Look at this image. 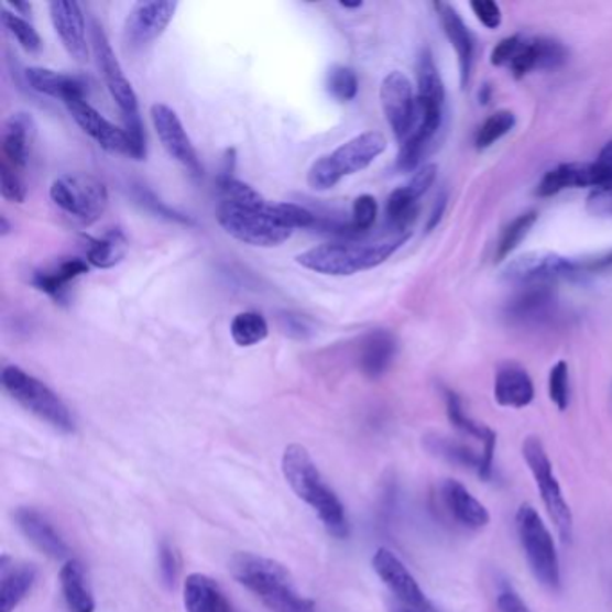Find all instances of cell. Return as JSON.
Segmentation results:
<instances>
[{"instance_id":"1","label":"cell","mask_w":612,"mask_h":612,"mask_svg":"<svg viewBox=\"0 0 612 612\" xmlns=\"http://www.w3.org/2000/svg\"><path fill=\"white\" fill-rule=\"evenodd\" d=\"M216 218L221 229L241 243L259 249H275L286 243L297 229H315L316 216L297 204H270L253 207L219 201Z\"/></svg>"},{"instance_id":"2","label":"cell","mask_w":612,"mask_h":612,"mask_svg":"<svg viewBox=\"0 0 612 612\" xmlns=\"http://www.w3.org/2000/svg\"><path fill=\"white\" fill-rule=\"evenodd\" d=\"M282 474L286 478L287 485L292 487V491L316 512L327 534L336 539L349 537L350 525L346 506L331 487L327 485L306 447L292 444L284 449Z\"/></svg>"},{"instance_id":"3","label":"cell","mask_w":612,"mask_h":612,"mask_svg":"<svg viewBox=\"0 0 612 612\" xmlns=\"http://www.w3.org/2000/svg\"><path fill=\"white\" fill-rule=\"evenodd\" d=\"M230 573L272 612H315V602L304 597L292 575L277 560L239 551L229 564Z\"/></svg>"},{"instance_id":"4","label":"cell","mask_w":612,"mask_h":612,"mask_svg":"<svg viewBox=\"0 0 612 612\" xmlns=\"http://www.w3.org/2000/svg\"><path fill=\"white\" fill-rule=\"evenodd\" d=\"M409 239V233L392 236L375 243H326L297 255V263L306 270L329 275L349 277L356 273L380 266L392 258Z\"/></svg>"},{"instance_id":"5","label":"cell","mask_w":612,"mask_h":612,"mask_svg":"<svg viewBox=\"0 0 612 612\" xmlns=\"http://www.w3.org/2000/svg\"><path fill=\"white\" fill-rule=\"evenodd\" d=\"M386 150V139L380 132H364L336 147L331 155L313 162L307 173V184L315 190H329L341 178L367 170Z\"/></svg>"},{"instance_id":"6","label":"cell","mask_w":612,"mask_h":612,"mask_svg":"<svg viewBox=\"0 0 612 612\" xmlns=\"http://www.w3.org/2000/svg\"><path fill=\"white\" fill-rule=\"evenodd\" d=\"M2 386L6 394L15 398L22 408L53 426L56 431L65 435L76 431V420L67 404L54 394L47 384L28 374L17 364H8L2 370Z\"/></svg>"},{"instance_id":"7","label":"cell","mask_w":612,"mask_h":612,"mask_svg":"<svg viewBox=\"0 0 612 612\" xmlns=\"http://www.w3.org/2000/svg\"><path fill=\"white\" fill-rule=\"evenodd\" d=\"M515 528L535 580L545 588L557 591L560 588L559 554L539 512L532 505H521L515 514Z\"/></svg>"},{"instance_id":"8","label":"cell","mask_w":612,"mask_h":612,"mask_svg":"<svg viewBox=\"0 0 612 612\" xmlns=\"http://www.w3.org/2000/svg\"><path fill=\"white\" fill-rule=\"evenodd\" d=\"M50 195L53 204L81 227L96 223L108 209L107 185L87 173L59 176L51 184Z\"/></svg>"},{"instance_id":"9","label":"cell","mask_w":612,"mask_h":612,"mask_svg":"<svg viewBox=\"0 0 612 612\" xmlns=\"http://www.w3.org/2000/svg\"><path fill=\"white\" fill-rule=\"evenodd\" d=\"M523 457L534 477L535 485L539 489L540 500L545 503L549 520L554 521L562 543L569 545L573 540V514H571L568 501L564 498L559 480L555 477L554 466H551V460H549L545 444L540 442V438H526L523 442Z\"/></svg>"},{"instance_id":"10","label":"cell","mask_w":612,"mask_h":612,"mask_svg":"<svg viewBox=\"0 0 612 612\" xmlns=\"http://www.w3.org/2000/svg\"><path fill=\"white\" fill-rule=\"evenodd\" d=\"M417 85V124L414 132L431 142L442 127L446 90L429 50L418 54Z\"/></svg>"},{"instance_id":"11","label":"cell","mask_w":612,"mask_h":612,"mask_svg":"<svg viewBox=\"0 0 612 612\" xmlns=\"http://www.w3.org/2000/svg\"><path fill=\"white\" fill-rule=\"evenodd\" d=\"M150 116L156 135H159V141L167 151V155L175 159L181 166H184L190 176L201 178L204 176V164L199 161L198 151L190 141V136L185 132L181 117L176 116L173 108L162 105V102H156L151 107Z\"/></svg>"},{"instance_id":"12","label":"cell","mask_w":612,"mask_h":612,"mask_svg":"<svg viewBox=\"0 0 612 612\" xmlns=\"http://www.w3.org/2000/svg\"><path fill=\"white\" fill-rule=\"evenodd\" d=\"M90 34H92L94 58H96V64L101 70L108 92L117 102L122 117L139 116L135 90L124 76V70H122L121 64H119V59L113 53L112 45L108 42L107 33L102 31L101 25L96 20L92 22Z\"/></svg>"},{"instance_id":"13","label":"cell","mask_w":612,"mask_h":612,"mask_svg":"<svg viewBox=\"0 0 612 612\" xmlns=\"http://www.w3.org/2000/svg\"><path fill=\"white\" fill-rule=\"evenodd\" d=\"M381 107L398 142L408 139L417 124V96L409 79L394 70L383 79L380 90Z\"/></svg>"},{"instance_id":"14","label":"cell","mask_w":612,"mask_h":612,"mask_svg":"<svg viewBox=\"0 0 612 612\" xmlns=\"http://www.w3.org/2000/svg\"><path fill=\"white\" fill-rule=\"evenodd\" d=\"M65 107H67L68 113L73 116L74 121L78 122V127L88 136H92L94 141L98 142L102 150L141 161L127 130L124 128H117L116 124L105 119L87 101V98L70 99V101L65 102Z\"/></svg>"},{"instance_id":"15","label":"cell","mask_w":612,"mask_h":612,"mask_svg":"<svg viewBox=\"0 0 612 612\" xmlns=\"http://www.w3.org/2000/svg\"><path fill=\"white\" fill-rule=\"evenodd\" d=\"M372 568L383 580L384 586L397 598L398 603L415 609V611L438 612L429 602L428 597L424 594L414 575L409 573L408 568L394 551H390L389 548L378 549L372 559Z\"/></svg>"},{"instance_id":"16","label":"cell","mask_w":612,"mask_h":612,"mask_svg":"<svg viewBox=\"0 0 612 612\" xmlns=\"http://www.w3.org/2000/svg\"><path fill=\"white\" fill-rule=\"evenodd\" d=\"M582 272V263L554 252H532L512 261L505 267L506 281L514 284H548L549 281L569 277Z\"/></svg>"},{"instance_id":"17","label":"cell","mask_w":612,"mask_h":612,"mask_svg":"<svg viewBox=\"0 0 612 612\" xmlns=\"http://www.w3.org/2000/svg\"><path fill=\"white\" fill-rule=\"evenodd\" d=\"M176 10L178 2H136L124 24L128 47L144 50L146 45L153 44L167 30Z\"/></svg>"},{"instance_id":"18","label":"cell","mask_w":612,"mask_h":612,"mask_svg":"<svg viewBox=\"0 0 612 612\" xmlns=\"http://www.w3.org/2000/svg\"><path fill=\"white\" fill-rule=\"evenodd\" d=\"M50 15L65 51L76 62L85 64L88 59L87 20L81 6L74 0H54L50 4Z\"/></svg>"},{"instance_id":"19","label":"cell","mask_w":612,"mask_h":612,"mask_svg":"<svg viewBox=\"0 0 612 612\" xmlns=\"http://www.w3.org/2000/svg\"><path fill=\"white\" fill-rule=\"evenodd\" d=\"M446 397V412L449 423L469 437L478 438L481 442V466L478 477L483 481H491L494 474V452H496L498 437L491 428L477 423L469 417L463 409L462 398L458 397L452 390H444Z\"/></svg>"},{"instance_id":"20","label":"cell","mask_w":612,"mask_h":612,"mask_svg":"<svg viewBox=\"0 0 612 612\" xmlns=\"http://www.w3.org/2000/svg\"><path fill=\"white\" fill-rule=\"evenodd\" d=\"M15 523L25 539L30 540L31 545L40 549L42 554L47 555L50 559L68 560L70 548L64 537L36 509H31V506L17 509Z\"/></svg>"},{"instance_id":"21","label":"cell","mask_w":612,"mask_h":612,"mask_svg":"<svg viewBox=\"0 0 612 612\" xmlns=\"http://www.w3.org/2000/svg\"><path fill=\"white\" fill-rule=\"evenodd\" d=\"M36 135V122L31 113H11L2 124L0 146H2V161L15 170H24L30 162L31 146Z\"/></svg>"},{"instance_id":"22","label":"cell","mask_w":612,"mask_h":612,"mask_svg":"<svg viewBox=\"0 0 612 612\" xmlns=\"http://www.w3.org/2000/svg\"><path fill=\"white\" fill-rule=\"evenodd\" d=\"M440 498L452 520L463 528L481 529L491 523V514L485 505H481L471 492L457 480H444L440 485Z\"/></svg>"},{"instance_id":"23","label":"cell","mask_w":612,"mask_h":612,"mask_svg":"<svg viewBox=\"0 0 612 612\" xmlns=\"http://www.w3.org/2000/svg\"><path fill=\"white\" fill-rule=\"evenodd\" d=\"M397 354V338L386 329H375L363 336L358 363L364 378L380 380L394 363Z\"/></svg>"},{"instance_id":"24","label":"cell","mask_w":612,"mask_h":612,"mask_svg":"<svg viewBox=\"0 0 612 612\" xmlns=\"http://www.w3.org/2000/svg\"><path fill=\"white\" fill-rule=\"evenodd\" d=\"M433 6L437 10L438 19L442 22L444 33L457 51L460 84H462V88H466L471 78L472 62H474V39H472L471 31L467 30V25L463 24L462 17L458 15V11L451 4L435 2Z\"/></svg>"},{"instance_id":"25","label":"cell","mask_w":612,"mask_h":612,"mask_svg":"<svg viewBox=\"0 0 612 612\" xmlns=\"http://www.w3.org/2000/svg\"><path fill=\"white\" fill-rule=\"evenodd\" d=\"M25 81L33 88L34 92L44 94L59 101L85 98L88 85L84 78L73 74L56 73L51 68L30 67L25 70Z\"/></svg>"},{"instance_id":"26","label":"cell","mask_w":612,"mask_h":612,"mask_svg":"<svg viewBox=\"0 0 612 612\" xmlns=\"http://www.w3.org/2000/svg\"><path fill=\"white\" fill-rule=\"evenodd\" d=\"M555 293L548 284H534L512 298L506 316L517 324H539L555 312Z\"/></svg>"},{"instance_id":"27","label":"cell","mask_w":612,"mask_h":612,"mask_svg":"<svg viewBox=\"0 0 612 612\" xmlns=\"http://www.w3.org/2000/svg\"><path fill=\"white\" fill-rule=\"evenodd\" d=\"M8 557L0 560V611L13 612L33 589L39 571L31 564H10Z\"/></svg>"},{"instance_id":"28","label":"cell","mask_w":612,"mask_h":612,"mask_svg":"<svg viewBox=\"0 0 612 612\" xmlns=\"http://www.w3.org/2000/svg\"><path fill=\"white\" fill-rule=\"evenodd\" d=\"M88 263L81 258L65 259L56 266L50 270H39L33 273L31 284H33L39 292L50 295L53 300L65 304L68 295V284L76 281V278L87 275Z\"/></svg>"},{"instance_id":"29","label":"cell","mask_w":612,"mask_h":612,"mask_svg":"<svg viewBox=\"0 0 612 612\" xmlns=\"http://www.w3.org/2000/svg\"><path fill=\"white\" fill-rule=\"evenodd\" d=\"M494 397L505 408H525L535 397L534 381L517 364H503L498 370Z\"/></svg>"},{"instance_id":"30","label":"cell","mask_w":612,"mask_h":612,"mask_svg":"<svg viewBox=\"0 0 612 612\" xmlns=\"http://www.w3.org/2000/svg\"><path fill=\"white\" fill-rule=\"evenodd\" d=\"M184 605L187 612H236L218 583L201 573L189 575L185 580Z\"/></svg>"},{"instance_id":"31","label":"cell","mask_w":612,"mask_h":612,"mask_svg":"<svg viewBox=\"0 0 612 612\" xmlns=\"http://www.w3.org/2000/svg\"><path fill=\"white\" fill-rule=\"evenodd\" d=\"M59 586L68 612H96V598L88 583L87 571L78 559L65 560L59 571Z\"/></svg>"},{"instance_id":"32","label":"cell","mask_w":612,"mask_h":612,"mask_svg":"<svg viewBox=\"0 0 612 612\" xmlns=\"http://www.w3.org/2000/svg\"><path fill=\"white\" fill-rule=\"evenodd\" d=\"M579 187H594L593 164H560L548 171L537 187V195L543 198L559 195L564 189H579Z\"/></svg>"},{"instance_id":"33","label":"cell","mask_w":612,"mask_h":612,"mask_svg":"<svg viewBox=\"0 0 612 612\" xmlns=\"http://www.w3.org/2000/svg\"><path fill=\"white\" fill-rule=\"evenodd\" d=\"M85 241H87L88 263L101 270L116 266L127 255L128 239L122 230H110L102 238L85 236Z\"/></svg>"},{"instance_id":"34","label":"cell","mask_w":612,"mask_h":612,"mask_svg":"<svg viewBox=\"0 0 612 612\" xmlns=\"http://www.w3.org/2000/svg\"><path fill=\"white\" fill-rule=\"evenodd\" d=\"M426 449L437 457L444 458L447 462L457 463V466L467 467L480 471L481 452L472 451L471 447L466 444L457 442L452 438L440 437V435H429L424 440Z\"/></svg>"},{"instance_id":"35","label":"cell","mask_w":612,"mask_h":612,"mask_svg":"<svg viewBox=\"0 0 612 612\" xmlns=\"http://www.w3.org/2000/svg\"><path fill=\"white\" fill-rule=\"evenodd\" d=\"M270 327L261 313L244 312L233 316L230 324V335L236 346L253 347L266 340Z\"/></svg>"},{"instance_id":"36","label":"cell","mask_w":612,"mask_h":612,"mask_svg":"<svg viewBox=\"0 0 612 612\" xmlns=\"http://www.w3.org/2000/svg\"><path fill=\"white\" fill-rule=\"evenodd\" d=\"M326 87L329 96L336 101L349 102L356 99L360 92V79H358L354 68L335 65L327 73Z\"/></svg>"},{"instance_id":"37","label":"cell","mask_w":612,"mask_h":612,"mask_svg":"<svg viewBox=\"0 0 612 612\" xmlns=\"http://www.w3.org/2000/svg\"><path fill=\"white\" fill-rule=\"evenodd\" d=\"M537 221V212H525V215L517 216L501 236L500 244L496 250V261H503L520 247L521 241L526 238V233L534 227Z\"/></svg>"},{"instance_id":"38","label":"cell","mask_w":612,"mask_h":612,"mask_svg":"<svg viewBox=\"0 0 612 612\" xmlns=\"http://www.w3.org/2000/svg\"><path fill=\"white\" fill-rule=\"evenodd\" d=\"M515 127V116L509 110H500V112L492 113L477 133V147L478 150H487L492 144H496L501 136L511 133Z\"/></svg>"},{"instance_id":"39","label":"cell","mask_w":612,"mask_h":612,"mask_svg":"<svg viewBox=\"0 0 612 612\" xmlns=\"http://www.w3.org/2000/svg\"><path fill=\"white\" fill-rule=\"evenodd\" d=\"M2 25L19 42L22 50L28 51V53H39L42 50V39H40L39 31L34 30L28 20L4 10L2 11Z\"/></svg>"},{"instance_id":"40","label":"cell","mask_w":612,"mask_h":612,"mask_svg":"<svg viewBox=\"0 0 612 612\" xmlns=\"http://www.w3.org/2000/svg\"><path fill=\"white\" fill-rule=\"evenodd\" d=\"M591 164H593L594 189H597V195L591 199H597L598 204L602 201L612 204V142L603 146L597 161Z\"/></svg>"},{"instance_id":"41","label":"cell","mask_w":612,"mask_h":612,"mask_svg":"<svg viewBox=\"0 0 612 612\" xmlns=\"http://www.w3.org/2000/svg\"><path fill=\"white\" fill-rule=\"evenodd\" d=\"M378 219V201L372 195H361L352 204V218L350 225L354 230L356 238L369 233Z\"/></svg>"},{"instance_id":"42","label":"cell","mask_w":612,"mask_h":612,"mask_svg":"<svg viewBox=\"0 0 612 612\" xmlns=\"http://www.w3.org/2000/svg\"><path fill=\"white\" fill-rule=\"evenodd\" d=\"M535 51H537V70H551L559 68L568 58V51L560 42L554 39H534Z\"/></svg>"},{"instance_id":"43","label":"cell","mask_w":612,"mask_h":612,"mask_svg":"<svg viewBox=\"0 0 612 612\" xmlns=\"http://www.w3.org/2000/svg\"><path fill=\"white\" fill-rule=\"evenodd\" d=\"M548 392L551 403L560 412H566L569 406V369L566 361H559L549 370Z\"/></svg>"},{"instance_id":"44","label":"cell","mask_w":612,"mask_h":612,"mask_svg":"<svg viewBox=\"0 0 612 612\" xmlns=\"http://www.w3.org/2000/svg\"><path fill=\"white\" fill-rule=\"evenodd\" d=\"M0 193H2V198L13 201V204H24L25 196H28L25 184L15 167L6 164L4 161L0 164Z\"/></svg>"},{"instance_id":"45","label":"cell","mask_w":612,"mask_h":612,"mask_svg":"<svg viewBox=\"0 0 612 612\" xmlns=\"http://www.w3.org/2000/svg\"><path fill=\"white\" fill-rule=\"evenodd\" d=\"M278 327L284 335L293 340H309L315 335V326L307 316L293 312L278 313Z\"/></svg>"},{"instance_id":"46","label":"cell","mask_w":612,"mask_h":612,"mask_svg":"<svg viewBox=\"0 0 612 612\" xmlns=\"http://www.w3.org/2000/svg\"><path fill=\"white\" fill-rule=\"evenodd\" d=\"M159 566H161V577L167 588H175L178 575H181V559L173 545L164 540L159 549Z\"/></svg>"},{"instance_id":"47","label":"cell","mask_w":612,"mask_h":612,"mask_svg":"<svg viewBox=\"0 0 612 612\" xmlns=\"http://www.w3.org/2000/svg\"><path fill=\"white\" fill-rule=\"evenodd\" d=\"M525 40L521 34H514V36H509V39L501 40L500 44L492 50L491 64L498 65V67H503V65H511L512 59L517 56L521 47L525 44Z\"/></svg>"},{"instance_id":"48","label":"cell","mask_w":612,"mask_h":612,"mask_svg":"<svg viewBox=\"0 0 612 612\" xmlns=\"http://www.w3.org/2000/svg\"><path fill=\"white\" fill-rule=\"evenodd\" d=\"M136 199L141 201L142 205H146L147 209L153 210L155 215L164 216V218L171 219V221H181V223H190L189 218H185L184 215L181 212H176V210H171L170 207L166 205L161 204V199H156L153 193L150 190L144 189V187H136Z\"/></svg>"},{"instance_id":"49","label":"cell","mask_w":612,"mask_h":612,"mask_svg":"<svg viewBox=\"0 0 612 612\" xmlns=\"http://www.w3.org/2000/svg\"><path fill=\"white\" fill-rule=\"evenodd\" d=\"M471 8L474 15L485 28H489V30L500 28L503 15H501V8L498 2H494V0H474V2H471Z\"/></svg>"},{"instance_id":"50","label":"cell","mask_w":612,"mask_h":612,"mask_svg":"<svg viewBox=\"0 0 612 612\" xmlns=\"http://www.w3.org/2000/svg\"><path fill=\"white\" fill-rule=\"evenodd\" d=\"M437 173L438 170L435 164L420 167L415 173L414 178L404 185V187L409 190V195L414 196L415 199H420L428 193L429 187L435 184V181H437Z\"/></svg>"},{"instance_id":"51","label":"cell","mask_w":612,"mask_h":612,"mask_svg":"<svg viewBox=\"0 0 612 612\" xmlns=\"http://www.w3.org/2000/svg\"><path fill=\"white\" fill-rule=\"evenodd\" d=\"M498 609L500 612H532L512 588H505L498 594Z\"/></svg>"},{"instance_id":"52","label":"cell","mask_w":612,"mask_h":612,"mask_svg":"<svg viewBox=\"0 0 612 612\" xmlns=\"http://www.w3.org/2000/svg\"><path fill=\"white\" fill-rule=\"evenodd\" d=\"M612 266V250L602 258H597L594 261H589V263H582V270H588V272H600V270H605V267Z\"/></svg>"},{"instance_id":"53","label":"cell","mask_w":612,"mask_h":612,"mask_svg":"<svg viewBox=\"0 0 612 612\" xmlns=\"http://www.w3.org/2000/svg\"><path fill=\"white\" fill-rule=\"evenodd\" d=\"M444 209H446V196H440L437 199V204H435V209H433L431 218H429L428 230L435 229L437 227L438 221L442 218Z\"/></svg>"},{"instance_id":"54","label":"cell","mask_w":612,"mask_h":612,"mask_svg":"<svg viewBox=\"0 0 612 612\" xmlns=\"http://www.w3.org/2000/svg\"><path fill=\"white\" fill-rule=\"evenodd\" d=\"M11 8L15 10V13H20V15H30L31 13V4L30 2H10Z\"/></svg>"},{"instance_id":"55","label":"cell","mask_w":612,"mask_h":612,"mask_svg":"<svg viewBox=\"0 0 612 612\" xmlns=\"http://www.w3.org/2000/svg\"><path fill=\"white\" fill-rule=\"evenodd\" d=\"M10 232H11L10 221H8V218H6V216H0V236H2V238H6V236H8V233Z\"/></svg>"},{"instance_id":"56","label":"cell","mask_w":612,"mask_h":612,"mask_svg":"<svg viewBox=\"0 0 612 612\" xmlns=\"http://www.w3.org/2000/svg\"><path fill=\"white\" fill-rule=\"evenodd\" d=\"M390 612H420V611H415V609L412 608H406V605H403V603H395V605H392V611Z\"/></svg>"},{"instance_id":"57","label":"cell","mask_w":612,"mask_h":612,"mask_svg":"<svg viewBox=\"0 0 612 612\" xmlns=\"http://www.w3.org/2000/svg\"><path fill=\"white\" fill-rule=\"evenodd\" d=\"M363 2H354V4H349V2H341V8H347V10H356V8H361Z\"/></svg>"}]
</instances>
